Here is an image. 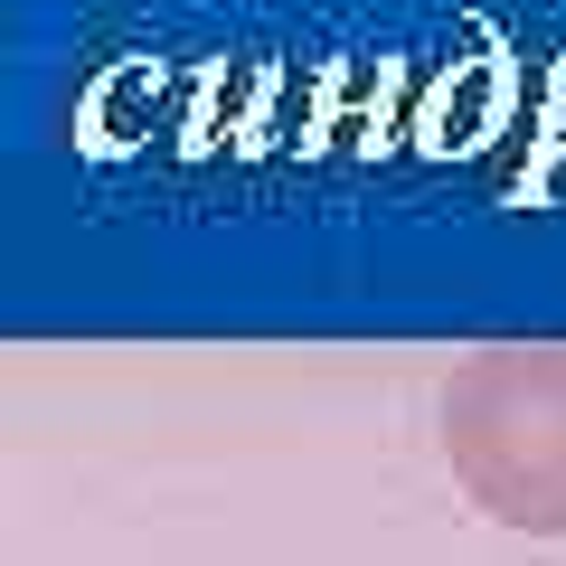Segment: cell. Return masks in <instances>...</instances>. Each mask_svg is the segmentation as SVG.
I'll return each mask as SVG.
<instances>
[{"label":"cell","mask_w":566,"mask_h":566,"mask_svg":"<svg viewBox=\"0 0 566 566\" xmlns=\"http://www.w3.org/2000/svg\"><path fill=\"white\" fill-rule=\"evenodd\" d=\"M444 463L482 520L566 538V349H482L453 368Z\"/></svg>","instance_id":"1"}]
</instances>
